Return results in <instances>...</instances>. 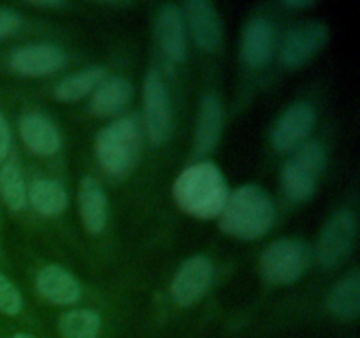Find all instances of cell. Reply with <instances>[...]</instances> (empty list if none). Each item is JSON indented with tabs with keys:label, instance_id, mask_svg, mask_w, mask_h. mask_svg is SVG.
Returning <instances> with one entry per match:
<instances>
[{
	"label": "cell",
	"instance_id": "obj_23",
	"mask_svg": "<svg viewBox=\"0 0 360 338\" xmlns=\"http://www.w3.org/2000/svg\"><path fill=\"white\" fill-rule=\"evenodd\" d=\"M105 80V70L101 65H91L76 74L65 76L55 87V97L62 102H74L84 95L94 94L98 84Z\"/></svg>",
	"mask_w": 360,
	"mask_h": 338
},
{
	"label": "cell",
	"instance_id": "obj_12",
	"mask_svg": "<svg viewBox=\"0 0 360 338\" xmlns=\"http://www.w3.org/2000/svg\"><path fill=\"white\" fill-rule=\"evenodd\" d=\"M183 18L188 25L193 42L204 51H214L220 48L224 28L217 9L207 0H190L183 6Z\"/></svg>",
	"mask_w": 360,
	"mask_h": 338
},
{
	"label": "cell",
	"instance_id": "obj_17",
	"mask_svg": "<svg viewBox=\"0 0 360 338\" xmlns=\"http://www.w3.org/2000/svg\"><path fill=\"white\" fill-rule=\"evenodd\" d=\"M79 213L83 225L91 234H101L109 218V201L101 183L91 176H84L79 183Z\"/></svg>",
	"mask_w": 360,
	"mask_h": 338
},
{
	"label": "cell",
	"instance_id": "obj_22",
	"mask_svg": "<svg viewBox=\"0 0 360 338\" xmlns=\"http://www.w3.org/2000/svg\"><path fill=\"white\" fill-rule=\"evenodd\" d=\"M104 320L94 308L69 310L58 319L60 338H102Z\"/></svg>",
	"mask_w": 360,
	"mask_h": 338
},
{
	"label": "cell",
	"instance_id": "obj_6",
	"mask_svg": "<svg viewBox=\"0 0 360 338\" xmlns=\"http://www.w3.org/2000/svg\"><path fill=\"white\" fill-rule=\"evenodd\" d=\"M357 218L350 208H343L333 213L326 222L316 242V259L326 270L338 268L347 263L355 246Z\"/></svg>",
	"mask_w": 360,
	"mask_h": 338
},
{
	"label": "cell",
	"instance_id": "obj_1",
	"mask_svg": "<svg viewBox=\"0 0 360 338\" xmlns=\"http://www.w3.org/2000/svg\"><path fill=\"white\" fill-rule=\"evenodd\" d=\"M174 199L183 211L197 218L220 217L229 197V187L213 162H197L176 178Z\"/></svg>",
	"mask_w": 360,
	"mask_h": 338
},
{
	"label": "cell",
	"instance_id": "obj_21",
	"mask_svg": "<svg viewBox=\"0 0 360 338\" xmlns=\"http://www.w3.org/2000/svg\"><path fill=\"white\" fill-rule=\"evenodd\" d=\"M27 197L30 199L32 206L44 217H56L65 211L69 204V194L65 187L51 178H39L32 182Z\"/></svg>",
	"mask_w": 360,
	"mask_h": 338
},
{
	"label": "cell",
	"instance_id": "obj_27",
	"mask_svg": "<svg viewBox=\"0 0 360 338\" xmlns=\"http://www.w3.org/2000/svg\"><path fill=\"white\" fill-rule=\"evenodd\" d=\"M11 150V127L0 111V161L7 157Z\"/></svg>",
	"mask_w": 360,
	"mask_h": 338
},
{
	"label": "cell",
	"instance_id": "obj_10",
	"mask_svg": "<svg viewBox=\"0 0 360 338\" xmlns=\"http://www.w3.org/2000/svg\"><path fill=\"white\" fill-rule=\"evenodd\" d=\"M327 39H329V30L320 21H309L301 27H295L281 42V65L287 69H297L304 65L327 44Z\"/></svg>",
	"mask_w": 360,
	"mask_h": 338
},
{
	"label": "cell",
	"instance_id": "obj_15",
	"mask_svg": "<svg viewBox=\"0 0 360 338\" xmlns=\"http://www.w3.org/2000/svg\"><path fill=\"white\" fill-rule=\"evenodd\" d=\"M276 48L274 25L267 18H253L243 32L241 56L246 65L259 69L267 65Z\"/></svg>",
	"mask_w": 360,
	"mask_h": 338
},
{
	"label": "cell",
	"instance_id": "obj_20",
	"mask_svg": "<svg viewBox=\"0 0 360 338\" xmlns=\"http://www.w3.org/2000/svg\"><path fill=\"white\" fill-rule=\"evenodd\" d=\"M327 310L341 320H355L360 313V277L354 270L329 291Z\"/></svg>",
	"mask_w": 360,
	"mask_h": 338
},
{
	"label": "cell",
	"instance_id": "obj_9",
	"mask_svg": "<svg viewBox=\"0 0 360 338\" xmlns=\"http://www.w3.org/2000/svg\"><path fill=\"white\" fill-rule=\"evenodd\" d=\"M316 123V113L309 102L299 101L288 106L271 130V143L278 151H290L306 143Z\"/></svg>",
	"mask_w": 360,
	"mask_h": 338
},
{
	"label": "cell",
	"instance_id": "obj_2",
	"mask_svg": "<svg viewBox=\"0 0 360 338\" xmlns=\"http://www.w3.org/2000/svg\"><path fill=\"white\" fill-rule=\"evenodd\" d=\"M276 208L266 190L257 185H243L229 194L220 213V229L239 239H257L274 224Z\"/></svg>",
	"mask_w": 360,
	"mask_h": 338
},
{
	"label": "cell",
	"instance_id": "obj_14",
	"mask_svg": "<svg viewBox=\"0 0 360 338\" xmlns=\"http://www.w3.org/2000/svg\"><path fill=\"white\" fill-rule=\"evenodd\" d=\"M35 289L41 298L51 305L70 306L81 299V285L77 278L56 264H48L39 271Z\"/></svg>",
	"mask_w": 360,
	"mask_h": 338
},
{
	"label": "cell",
	"instance_id": "obj_13",
	"mask_svg": "<svg viewBox=\"0 0 360 338\" xmlns=\"http://www.w3.org/2000/svg\"><path fill=\"white\" fill-rule=\"evenodd\" d=\"M155 30H157L158 44L167 58H171L172 62H183L188 55L183 11L174 4H164L157 14Z\"/></svg>",
	"mask_w": 360,
	"mask_h": 338
},
{
	"label": "cell",
	"instance_id": "obj_25",
	"mask_svg": "<svg viewBox=\"0 0 360 338\" xmlns=\"http://www.w3.org/2000/svg\"><path fill=\"white\" fill-rule=\"evenodd\" d=\"M23 310V298L16 285L4 273H0V312L4 315L16 317Z\"/></svg>",
	"mask_w": 360,
	"mask_h": 338
},
{
	"label": "cell",
	"instance_id": "obj_8",
	"mask_svg": "<svg viewBox=\"0 0 360 338\" xmlns=\"http://www.w3.org/2000/svg\"><path fill=\"white\" fill-rule=\"evenodd\" d=\"M214 268L206 256H192L179 266L171 284L174 305L188 308L199 303L213 284Z\"/></svg>",
	"mask_w": 360,
	"mask_h": 338
},
{
	"label": "cell",
	"instance_id": "obj_24",
	"mask_svg": "<svg viewBox=\"0 0 360 338\" xmlns=\"http://www.w3.org/2000/svg\"><path fill=\"white\" fill-rule=\"evenodd\" d=\"M0 194L6 206L13 211L23 210L27 204L25 178L16 164H6L0 171Z\"/></svg>",
	"mask_w": 360,
	"mask_h": 338
},
{
	"label": "cell",
	"instance_id": "obj_19",
	"mask_svg": "<svg viewBox=\"0 0 360 338\" xmlns=\"http://www.w3.org/2000/svg\"><path fill=\"white\" fill-rule=\"evenodd\" d=\"M224 127V108L214 95H206L200 102L195 125V151L207 154L217 146Z\"/></svg>",
	"mask_w": 360,
	"mask_h": 338
},
{
	"label": "cell",
	"instance_id": "obj_5",
	"mask_svg": "<svg viewBox=\"0 0 360 338\" xmlns=\"http://www.w3.org/2000/svg\"><path fill=\"white\" fill-rule=\"evenodd\" d=\"M309 261L311 252L304 242L281 238L264 250L260 257V273L269 284H294L308 271Z\"/></svg>",
	"mask_w": 360,
	"mask_h": 338
},
{
	"label": "cell",
	"instance_id": "obj_28",
	"mask_svg": "<svg viewBox=\"0 0 360 338\" xmlns=\"http://www.w3.org/2000/svg\"><path fill=\"white\" fill-rule=\"evenodd\" d=\"M285 6L290 7V9H306V7H311V0H290V2H285Z\"/></svg>",
	"mask_w": 360,
	"mask_h": 338
},
{
	"label": "cell",
	"instance_id": "obj_30",
	"mask_svg": "<svg viewBox=\"0 0 360 338\" xmlns=\"http://www.w3.org/2000/svg\"><path fill=\"white\" fill-rule=\"evenodd\" d=\"M9 338H37V337L32 333H27V331H16V333L11 334Z\"/></svg>",
	"mask_w": 360,
	"mask_h": 338
},
{
	"label": "cell",
	"instance_id": "obj_16",
	"mask_svg": "<svg viewBox=\"0 0 360 338\" xmlns=\"http://www.w3.org/2000/svg\"><path fill=\"white\" fill-rule=\"evenodd\" d=\"M20 136L28 150L41 157L58 154L62 148V136L49 118L41 113H28L20 118Z\"/></svg>",
	"mask_w": 360,
	"mask_h": 338
},
{
	"label": "cell",
	"instance_id": "obj_18",
	"mask_svg": "<svg viewBox=\"0 0 360 338\" xmlns=\"http://www.w3.org/2000/svg\"><path fill=\"white\" fill-rule=\"evenodd\" d=\"M132 83L125 77L112 76L104 80L90 99L91 115L105 118V116L122 113L132 101Z\"/></svg>",
	"mask_w": 360,
	"mask_h": 338
},
{
	"label": "cell",
	"instance_id": "obj_11",
	"mask_svg": "<svg viewBox=\"0 0 360 338\" xmlns=\"http://www.w3.org/2000/svg\"><path fill=\"white\" fill-rule=\"evenodd\" d=\"M67 63V55L55 44H27L14 49L9 67L20 76H48Z\"/></svg>",
	"mask_w": 360,
	"mask_h": 338
},
{
	"label": "cell",
	"instance_id": "obj_4",
	"mask_svg": "<svg viewBox=\"0 0 360 338\" xmlns=\"http://www.w3.org/2000/svg\"><path fill=\"white\" fill-rule=\"evenodd\" d=\"M326 165L327 148L322 141H306L295 148L281 169V185L288 199L294 203L311 199Z\"/></svg>",
	"mask_w": 360,
	"mask_h": 338
},
{
	"label": "cell",
	"instance_id": "obj_3",
	"mask_svg": "<svg viewBox=\"0 0 360 338\" xmlns=\"http://www.w3.org/2000/svg\"><path fill=\"white\" fill-rule=\"evenodd\" d=\"M143 136L139 123L130 116L115 120L101 130L95 151L101 168L111 176H123L134 168L139 157Z\"/></svg>",
	"mask_w": 360,
	"mask_h": 338
},
{
	"label": "cell",
	"instance_id": "obj_7",
	"mask_svg": "<svg viewBox=\"0 0 360 338\" xmlns=\"http://www.w3.org/2000/svg\"><path fill=\"white\" fill-rule=\"evenodd\" d=\"M143 111L144 127L151 144H164L172 130V104L167 84L158 70H150L146 74L143 87Z\"/></svg>",
	"mask_w": 360,
	"mask_h": 338
},
{
	"label": "cell",
	"instance_id": "obj_26",
	"mask_svg": "<svg viewBox=\"0 0 360 338\" xmlns=\"http://www.w3.org/2000/svg\"><path fill=\"white\" fill-rule=\"evenodd\" d=\"M21 16L16 11L9 7H0V39H6L13 35L20 28Z\"/></svg>",
	"mask_w": 360,
	"mask_h": 338
},
{
	"label": "cell",
	"instance_id": "obj_29",
	"mask_svg": "<svg viewBox=\"0 0 360 338\" xmlns=\"http://www.w3.org/2000/svg\"><path fill=\"white\" fill-rule=\"evenodd\" d=\"M34 7H41V9H60V7H65L67 4L65 2H55V0H51V2H35L32 4Z\"/></svg>",
	"mask_w": 360,
	"mask_h": 338
}]
</instances>
